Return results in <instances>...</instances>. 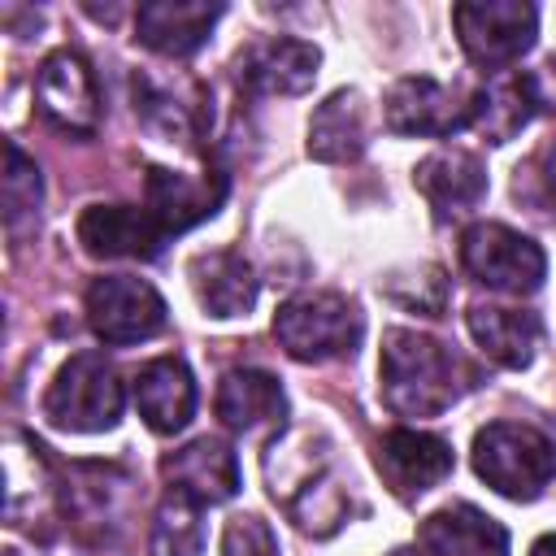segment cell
Wrapping results in <instances>:
<instances>
[{"label":"cell","instance_id":"1","mask_svg":"<svg viewBox=\"0 0 556 556\" xmlns=\"http://www.w3.org/2000/svg\"><path fill=\"white\" fill-rule=\"evenodd\" d=\"M378 369L382 400L400 417H434L473 387V369L447 343L417 330H387Z\"/></svg>","mask_w":556,"mask_h":556},{"label":"cell","instance_id":"2","mask_svg":"<svg viewBox=\"0 0 556 556\" xmlns=\"http://www.w3.org/2000/svg\"><path fill=\"white\" fill-rule=\"evenodd\" d=\"M473 469L508 500H539L556 478V443L521 421H491L473 439Z\"/></svg>","mask_w":556,"mask_h":556},{"label":"cell","instance_id":"3","mask_svg":"<svg viewBox=\"0 0 556 556\" xmlns=\"http://www.w3.org/2000/svg\"><path fill=\"white\" fill-rule=\"evenodd\" d=\"M274 334L295 361H334L356 352L365 317L339 291H308L274 313Z\"/></svg>","mask_w":556,"mask_h":556},{"label":"cell","instance_id":"4","mask_svg":"<svg viewBox=\"0 0 556 556\" xmlns=\"http://www.w3.org/2000/svg\"><path fill=\"white\" fill-rule=\"evenodd\" d=\"M43 413L61 430H78V434L113 430L122 417V382L113 365L96 352L70 356L43 395Z\"/></svg>","mask_w":556,"mask_h":556},{"label":"cell","instance_id":"5","mask_svg":"<svg viewBox=\"0 0 556 556\" xmlns=\"http://www.w3.org/2000/svg\"><path fill=\"white\" fill-rule=\"evenodd\" d=\"M452 22H456L465 56L482 70H504V65L521 61L539 35V13H534V4H521V0L456 4Z\"/></svg>","mask_w":556,"mask_h":556},{"label":"cell","instance_id":"6","mask_svg":"<svg viewBox=\"0 0 556 556\" xmlns=\"http://www.w3.org/2000/svg\"><path fill=\"white\" fill-rule=\"evenodd\" d=\"M460 265L495 287V291H508V295H530L543 287V274H547V256L534 239L500 226V222H478L460 235Z\"/></svg>","mask_w":556,"mask_h":556},{"label":"cell","instance_id":"7","mask_svg":"<svg viewBox=\"0 0 556 556\" xmlns=\"http://www.w3.org/2000/svg\"><path fill=\"white\" fill-rule=\"evenodd\" d=\"M87 321L104 343H143L165 326V300L143 278L109 274L87 287Z\"/></svg>","mask_w":556,"mask_h":556},{"label":"cell","instance_id":"8","mask_svg":"<svg viewBox=\"0 0 556 556\" xmlns=\"http://www.w3.org/2000/svg\"><path fill=\"white\" fill-rule=\"evenodd\" d=\"M382 117L395 135H456L473 126V96H460L426 74H408L387 91Z\"/></svg>","mask_w":556,"mask_h":556},{"label":"cell","instance_id":"9","mask_svg":"<svg viewBox=\"0 0 556 556\" xmlns=\"http://www.w3.org/2000/svg\"><path fill=\"white\" fill-rule=\"evenodd\" d=\"M35 104L61 130L91 135L100 122V91H96L91 65L70 48L43 56V65L35 74Z\"/></svg>","mask_w":556,"mask_h":556},{"label":"cell","instance_id":"10","mask_svg":"<svg viewBox=\"0 0 556 556\" xmlns=\"http://www.w3.org/2000/svg\"><path fill=\"white\" fill-rule=\"evenodd\" d=\"M378 473L395 495H421L452 473V447L426 430H387L378 443Z\"/></svg>","mask_w":556,"mask_h":556},{"label":"cell","instance_id":"11","mask_svg":"<svg viewBox=\"0 0 556 556\" xmlns=\"http://www.w3.org/2000/svg\"><path fill=\"white\" fill-rule=\"evenodd\" d=\"M165 230L156 226V217L148 208H130V204H91L78 217V243L91 256H139L152 261L161 252Z\"/></svg>","mask_w":556,"mask_h":556},{"label":"cell","instance_id":"12","mask_svg":"<svg viewBox=\"0 0 556 556\" xmlns=\"http://www.w3.org/2000/svg\"><path fill=\"white\" fill-rule=\"evenodd\" d=\"M161 473L169 478V491L195 500V504H226L239 491V460L222 439H195L161 460Z\"/></svg>","mask_w":556,"mask_h":556},{"label":"cell","instance_id":"13","mask_svg":"<svg viewBox=\"0 0 556 556\" xmlns=\"http://www.w3.org/2000/svg\"><path fill=\"white\" fill-rule=\"evenodd\" d=\"M417 556H508V534L473 504H447L417 530Z\"/></svg>","mask_w":556,"mask_h":556},{"label":"cell","instance_id":"14","mask_svg":"<svg viewBox=\"0 0 556 556\" xmlns=\"http://www.w3.org/2000/svg\"><path fill=\"white\" fill-rule=\"evenodd\" d=\"M321 52L304 39H261L243 52L239 78L261 96H300L313 87Z\"/></svg>","mask_w":556,"mask_h":556},{"label":"cell","instance_id":"15","mask_svg":"<svg viewBox=\"0 0 556 556\" xmlns=\"http://www.w3.org/2000/svg\"><path fill=\"white\" fill-rule=\"evenodd\" d=\"M222 17V4H204V0H152V4H139V17H135V30H139V43L161 52V56H191L213 22Z\"/></svg>","mask_w":556,"mask_h":556},{"label":"cell","instance_id":"16","mask_svg":"<svg viewBox=\"0 0 556 556\" xmlns=\"http://www.w3.org/2000/svg\"><path fill=\"white\" fill-rule=\"evenodd\" d=\"M135 404H139V417L148 421V430H156V434L182 430L195 413V378H191L187 361H178V356L148 361L135 378Z\"/></svg>","mask_w":556,"mask_h":556},{"label":"cell","instance_id":"17","mask_svg":"<svg viewBox=\"0 0 556 556\" xmlns=\"http://www.w3.org/2000/svg\"><path fill=\"white\" fill-rule=\"evenodd\" d=\"M217 417L239 434L278 430L287 417V395L265 369H230L217 387Z\"/></svg>","mask_w":556,"mask_h":556},{"label":"cell","instance_id":"18","mask_svg":"<svg viewBox=\"0 0 556 556\" xmlns=\"http://www.w3.org/2000/svg\"><path fill=\"white\" fill-rule=\"evenodd\" d=\"M413 182L434 204L439 217L469 213L486 195V165L465 148H443V152H434V156H426L417 165Z\"/></svg>","mask_w":556,"mask_h":556},{"label":"cell","instance_id":"19","mask_svg":"<svg viewBox=\"0 0 556 556\" xmlns=\"http://www.w3.org/2000/svg\"><path fill=\"white\" fill-rule=\"evenodd\" d=\"M469 334L473 343L504 369H526L534 361V348L543 339V326L526 308H504V304H473L469 308Z\"/></svg>","mask_w":556,"mask_h":556},{"label":"cell","instance_id":"20","mask_svg":"<svg viewBox=\"0 0 556 556\" xmlns=\"http://www.w3.org/2000/svg\"><path fill=\"white\" fill-rule=\"evenodd\" d=\"M222 191H226L222 182L208 187V182L182 178V174L161 169V165L148 169V213L156 217V226H161L165 235H178V230H187V226L213 217L217 204H222Z\"/></svg>","mask_w":556,"mask_h":556},{"label":"cell","instance_id":"21","mask_svg":"<svg viewBox=\"0 0 556 556\" xmlns=\"http://www.w3.org/2000/svg\"><path fill=\"white\" fill-rule=\"evenodd\" d=\"M191 282L200 304L213 317H239L256 304V278L252 265L239 252H204L191 261Z\"/></svg>","mask_w":556,"mask_h":556},{"label":"cell","instance_id":"22","mask_svg":"<svg viewBox=\"0 0 556 556\" xmlns=\"http://www.w3.org/2000/svg\"><path fill=\"white\" fill-rule=\"evenodd\" d=\"M543 96H539V78L530 74H513L491 83L486 91L473 96V126L491 139V143H508L534 113H539Z\"/></svg>","mask_w":556,"mask_h":556},{"label":"cell","instance_id":"23","mask_svg":"<svg viewBox=\"0 0 556 556\" xmlns=\"http://www.w3.org/2000/svg\"><path fill=\"white\" fill-rule=\"evenodd\" d=\"M365 148V104L356 91H334L308 122V152L317 161H352Z\"/></svg>","mask_w":556,"mask_h":556},{"label":"cell","instance_id":"24","mask_svg":"<svg viewBox=\"0 0 556 556\" xmlns=\"http://www.w3.org/2000/svg\"><path fill=\"white\" fill-rule=\"evenodd\" d=\"M200 508L195 500L169 491V500L156 513L152 526V556H200L204 552V526H200Z\"/></svg>","mask_w":556,"mask_h":556},{"label":"cell","instance_id":"25","mask_svg":"<svg viewBox=\"0 0 556 556\" xmlns=\"http://www.w3.org/2000/svg\"><path fill=\"white\" fill-rule=\"evenodd\" d=\"M4 152H9V169H4V222H9V230H17L26 217L39 213L43 178H39L35 161H30L17 143H9Z\"/></svg>","mask_w":556,"mask_h":556},{"label":"cell","instance_id":"26","mask_svg":"<svg viewBox=\"0 0 556 556\" xmlns=\"http://www.w3.org/2000/svg\"><path fill=\"white\" fill-rule=\"evenodd\" d=\"M387 295H391L395 304H404V308H417V313H426V317H439L443 304H447V282H443V274H439L434 265H426V269H417L413 278H391V282H387Z\"/></svg>","mask_w":556,"mask_h":556},{"label":"cell","instance_id":"27","mask_svg":"<svg viewBox=\"0 0 556 556\" xmlns=\"http://www.w3.org/2000/svg\"><path fill=\"white\" fill-rule=\"evenodd\" d=\"M222 556H278V539L256 513H239L226 521Z\"/></svg>","mask_w":556,"mask_h":556},{"label":"cell","instance_id":"28","mask_svg":"<svg viewBox=\"0 0 556 556\" xmlns=\"http://www.w3.org/2000/svg\"><path fill=\"white\" fill-rule=\"evenodd\" d=\"M543 178H547V191H552V200H556V143L543 152Z\"/></svg>","mask_w":556,"mask_h":556},{"label":"cell","instance_id":"29","mask_svg":"<svg viewBox=\"0 0 556 556\" xmlns=\"http://www.w3.org/2000/svg\"><path fill=\"white\" fill-rule=\"evenodd\" d=\"M530 556H556V534H543V539L530 547Z\"/></svg>","mask_w":556,"mask_h":556}]
</instances>
